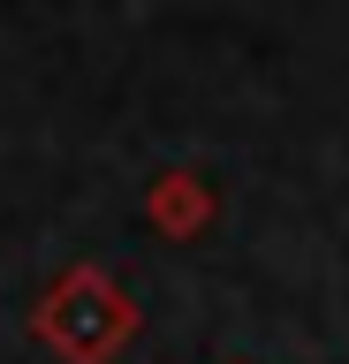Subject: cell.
I'll use <instances>...</instances> for the list:
<instances>
[{
    "label": "cell",
    "instance_id": "7a4b0ae2",
    "mask_svg": "<svg viewBox=\"0 0 349 364\" xmlns=\"http://www.w3.org/2000/svg\"><path fill=\"white\" fill-rule=\"evenodd\" d=\"M183 182H190V175H175V182L160 190V198H152V213H160V220H198V198H190Z\"/></svg>",
    "mask_w": 349,
    "mask_h": 364
},
{
    "label": "cell",
    "instance_id": "6da1fadb",
    "mask_svg": "<svg viewBox=\"0 0 349 364\" xmlns=\"http://www.w3.org/2000/svg\"><path fill=\"white\" fill-rule=\"evenodd\" d=\"M129 326H137V311H129V296H122L107 273H69V281L46 296V311H38V334L69 364H107L122 341H129Z\"/></svg>",
    "mask_w": 349,
    "mask_h": 364
}]
</instances>
